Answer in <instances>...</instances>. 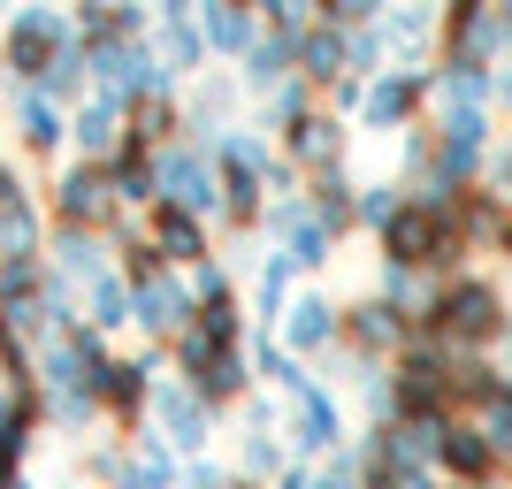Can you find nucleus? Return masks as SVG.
I'll return each mask as SVG.
<instances>
[]
</instances>
